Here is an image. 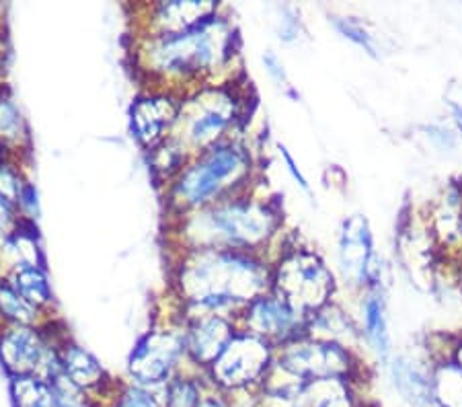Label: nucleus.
Listing matches in <instances>:
<instances>
[{"label": "nucleus", "mask_w": 462, "mask_h": 407, "mask_svg": "<svg viewBox=\"0 0 462 407\" xmlns=\"http://www.w3.org/2000/svg\"><path fill=\"white\" fill-rule=\"evenodd\" d=\"M249 161L235 144H220L208 151L206 157L191 167L179 183V194L189 204H202L208 198L226 188V181L241 180Z\"/></svg>", "instance_id": "obj_6"}, {"label": "nucleus", "mask_w": 462, "mask_h": 407, "mask_svg": "<svg viewBox=\"0 0 462 407\" xmlns=\"http://www.w3.org/2000/svg\"><path fill=\"white\" fill-rule=\"evenodd\" d=\"M173 111L169 109V103L162 99H146L138 101L132 107V128L136 130V134L144 143H152L154 138H159L161 130L165 128V124L171 120Z\"/></svg>", "instance_id": "obj_18"}, {"label": "nucleus", "mask_w": 462, "mask_h": 407, "mask_svg": "<svg viewBox=\"0 0 462 407\" xmlns=\"http://www.w3.org/2000/svg\"><path fill=\"white\" fill-rule=\"evenodd\" d=\"M384 368L401 402L409 407H436L434 395H431L430 360L413 358L409 354H394Z\"/></svg>", "instance_id": "obj_10"}, {"label": "nucleus", "mask_w": 462, "mask_h": 407, "mask_svg": "<svg viewBox=\"0 0 462 407\" xmlns=\"http://www.w3.org/2000/svg\"><path fill=\"white\" fill-rule=\"evenodd\" d=\"M60 362H62V368L69 379L80 387L83 391L99 387L103 383V368L93 354H88L83 347L70 346L66 347L62 356H60Z\"/></svg>", "instance_id": "obj_17"}, {"label": "nucleus", "mask_w": 462, "mask_h": 407, "mask_svg": "<svg viewBox=\"0 0 462 407\" xmlns=\"http://www.w3.org/2000/svg\"><path fill=\"white\" fill-rule=\"evenodd\" d=\"M431 395L436 407H462V366L452 356L431 360Z\"/></svg>", "instance_id": "obj_16"}, {"label": "nucleus", "mask_w": 462, "mask_h": 407, "mask_svg": "<svg viewBox=\"0 0 462 407\" xmlns=\"http://www.w3.org/2000/svg\"><path fill=\"white\" fill-rule=\"evenodd\" d=\"M6 368L11 370L14 376L32 375L33 370L42 365L43 350L37 338L32 331H13L5 338L3 347H0Z\"/></svg>", "instance_id": "obj_15"}, {"label": "nucleus", "mask_w": 462, "mask_h": 407, "mask_svg": "<svg viewBox=\"0 0 462 407\" xmlns=\"http://www.w3.org/2000/svg\"><path fill=\"white\" fill-rule=\"evenodd\" d=\"M273 360V344L249 331L236 333L222 356L212 365L214 383L225 391L255 389L265 379Z\"/></svg>", "instance_id": "obj_4"}, {"label": "nucleus", "mask_w": 462, "mask_h": 407, "mask_svg": "<svg viewBox=\"0 0 462 407\" xmlns=\"http://www.w3.org/2000/svg\"><path fill=\"white\" fill-rule=\"evenodd\" d=\"M263 64H265L267 72H270L275 80H280V83H282V80H286L284 64H282V60L273 54V51H267V54L263 56Z\"/></svg>", "instance_id": "obj_26"}, {"label": "nucleus", "mask_w": 462, "mask_h": 407, "mask_svg": "<svg viewBox=\"0 0 462 407\" xmlns=\"http://www.w3.org/2000/svg\"><path fill=\"white\" fill-rule=\"evenodd\" d=\"M198 286L196 301L208 309H220L233 302H249L272 288V273L265 265L249 255L216 254L199 264L196 273L188 280Z\"/></svg>", "instance_id": "obj_1"}, {"label": "nucleus", "mask_w": 462, "mask_h": 407, "mask_svg": "<svg viewBox=\"0 0 462 407\" xmlns=\"http://www.w3.org/2000/svg\"><path fill=\"white\" fill-rule=\"evenodd\" d=\"M280 151H282V157H284L286 165H288V173L294 177V181H298V185H300V188H302L304 191H309L310 188H309L307 177H304V175L300 173V169L296 167V162H294V159H292V154H290L284 146H280Z\"/></svg>", "instance_id": "obj_27"}, {"label": "nucleus", "mask_w": 462, "mask_h": 407, "mask_svg": "<svg viewBox=\"0 0 462 407\" xmlns=\"http://www.w3.org/2000/svg\"><path fill=\"white\" fill-rule=\"evenodd\" d=\"M212 222L230 243L243 247H255L273 235L278 227V214L267 204L230 202L212 212Z\"/></svg>", "instance_id": "obj_7"}, {"label": "nucleus", "mask_w": 462, "mask_h": 407, "mask_svg": "<svg viewBox=\"0 0 462 407\" xmlns=\"http://www.w3.org/2000/svg\"><path fill=\"white\" fill-rule=\"evenodd\" d=\"M114 407H161L159 402L144 389L132 387L117 397Z\"/></svg>", "instance_id": "obj_25"}, {"label": "nucleus", "mask_w": 462, "mask_h": 407, "mask_svg": "<svg viewBox=\"0 0 462 407\" xmlns=\"http://www.w3.org/2000/svg\"><path fill=\"white\" fill-rule=\"evenodd\" d=\"M296 407H360L354 383L344 379H319L304 384L294 399Z\"/></svg>", "instance_id": "obj_14"}, {"label": "nucleus", "mask_w": 462, "mask_h": 407, "mask_svg": "<svg viewBox=\"0 0 462 407\" xmlns=\"http://www.w3.org/2000/svg\"><path fill=\"white\" fill-rule=\"evenodd\" d=\"M275 362L302 381L344 379L354 383L360 365L349 347L315 338H296L284 344Z\"/></svg>", "instance_id": "obj_3"}, {"label": "nucleus", "mask_w": 462, "mask_h": 407, "mask_svg": "<svg viewBox=\"0 0 462 407\" xmlns=\"http://www.w3.org/2000/svg\"><path fill=\"white\" fill-rule=\"evenodd\" d=\"M272 291L309 319L331 302L335 276L315 251L292 249L280 259L272 273Z\"/></svg>", "instance_id": "obj_2"}, {"label": "nucleus", "mask_w": 462, "mask_h": 407, "mask_svg": "<svg viewBox=\"0 0 462 407\" xmlns=\"http://www.w3.org/2000/svg\"><path fill=\"white\" fill-rule=\"evenodd\" d=\"M14 291H17L23 299L29 302V305L40 307L50 302V284L46 273H43L42 268L37 265H25L21 268L17 273H14Z\"/></svg>", "instance_id": "obj_20"}, {"label": "nucleus", "mask_w": 462, "mask_h": 407, "mask_svg": "<svg viewBox=\"0 0 462 407\" xmlns=\"http://www.w3.org/2000/svg\"><path fill=\"white\" fill-rule=\"evenodd\" d=\"M202 393L189 381H175L167 387V407H198Z\"/></svg>", "instance_id": "obj_24"}, {"label": "nucleus", "mask_w": 462, "mask_h": 407, "mask_svg": "<svg viewBox=\"0 0 462 407\" xmlns=\"http://www.w3.org/2000/svg\"><path fill=\"white\" fill-rule=\"evenodd\" d=\"M87 407H91V405H87Z\"/></svg>", "instance_id": "obj_30"}, {"label": "nucleus", "mask_w": 462, "mask_h": 407, "mask_svg": "<svg viewBox=\"0 0 462 407\" xmlns=\"http://www.w3.org/2000/svg\"><path fill=\"white\" fill-rule=\"evenodd\" d=\"M181 352V342L171 333H151L130 356V373L140 384L167 383Z\"/></svg>", "instance_id": "obj_9"}, {"label": "nucleus", "mask_w": 462, "mask_h": 407, "mask_svg": "<svg viewBox=\"0 0 462 407\" xmlns=\"http://www.w3.org/2000/svg\"><path fill=\"white\" fill-rule=\"evenodd\" d=\"M0 310L13 317V319L23 321V323L32 321L35 315V307L29 305L23 296H21L9 284H0Z\"/></svg>", "instance_id": "obj_22"}, {"label": "nucleus", "mask_w": 462, "mask_h": 407, "mask_svg": "<svg viewBox=\"0 0 462 407\" xmlns=\"http://www.w3.org/2000/svg\"><path fill=\"white\" fill-rule=\"evenodd\" d=\"M335 27H337V32L347 37L349 42H354L356 46H360L368 51L370 56H378V43H376V37L372 35L366 27H364L360 21L356 19H337L335 21Z\"/></svg>", "instance_id": "obj_23"}, {"label": "nucleus", "mask_w": 462, "mask_h": 407, "mask_svg": "<svg viewBox=\"0 0 462 407\" xmlns=\"http://www.w3.org/2000/svg\"><path fill=\"white\" fill-rule=\"evenodd\" d=\"M198 407H230L226 402H222V399H216V397H202V402H199Z\"/></svg>", "instance_id": "obj_29"}, {"label": "nucleus", "mask_w": 462, "mask_h": 407, "mask_svg": "<svg viewBox=\"0 0 462 407\" xmlns=\"http://www.w3.org/2000/svg\"><path fill=\"white\" fill-rule=\"evenodd\" d=\"M255 407H296L294 402L290 399H282V397H272V395H263L261 393L259 402L255 403Z\"/></svg>", "instance_id": "obj_28"}, {"label": "nucleus", "mask_w": 462, "mask_h": 407, "mask_svg": "<svg viewBox=\"0 0 462 407\" xmlns=\"http://www.w3.org/2000/svg\"><path fill=\"white\" fill-rule=\"evenodd\" d=\"M247 329L270 344H288L298 338L296 331L307 329V319L282 301L278 294H261L247 305Z\"/></svg>", "instance_id": "obj_8"}, {"label": "nucleus", "mask_w": 462, "mask_h": 407, "mask_svg": "<svg viewBox=\"0 0 462 407\" xmlns=\"http://www.w3.org/2000/svg\"><path fill=\"white\" fill-rule=\"evenodd\" d=\"M362 333L380 365L386 366L394 356L393 339L389 329V310L383 286H372L362 296Z\"/></svg>", "instance_id": "obj_12"}, {"label": "nucleus", "mask_w": 462, "mask_h": 407, "mask_svg": "<svg viewBox=\"0 0 462 407\" xmlns=\"http://www.w3.org/2000/svg\"><path fill=\"white\" fill-rule=\"evenodd\" d=\"M339 270L346 284H352L360 291L372 286H383V265L374 251V236L368 220L362 214H354L344 220L339 231Z\"/></svg>", "instance_id": "obj_5"}, {"label": "nucleus", "mask_w": 462, "mask_h": 407, "mask_svg": "<svg viewBox=\"0 0 462 407\" xmlns=\"http://www.w3.org/2000/svg\"><path fill=\"white\" fill-rule=\"evenodd\" d=\"M230 116L220 109H208L191 124V138L198 143H208L226 130Z\"/></svg>", "instance_id": "obj_21"}, {"label": "nucleus", "mask_w": 462, "mask_h": 407, "mask_svg": "<svg viewBox=\"0 0 462 407\" xmlns=\"http://www.w3.org/2000/svg\"><path fill=\"white\" fill-rule=\"evenodd\" d=\"M208 17L202 21V25H196L188 32L175 33L167 37L161 46V58L169 69H199V66H208L214 62L216 46L212 42V35L208 32L210 25Z\"/></svg>", "instance_id": "obj_11"}, {"label": "nucleus", "mask_w": 462, "mask_h": 407, "mask_svg": "<svg viewBox=\"0 0 462 407\" xmlns=\"http://www.w3.org/2000/svg\"><path fill=\"white\" fill-rule=\"evenodd\" d=\"M13 407H54L51 405V391L46 379L25 375L14 376L11 383Z\"/></svg>", "instance_id": "obj_19"}, {"label": "nucleus", "mask_w": 462, "mask_h": 407, "mask_svg": "<svg viewBox=\"0 0 462 407\" xmlns=\"http://www.w3.org/2000/svg\"><path fill=\"white\" fill-rule=\"evenodd\" d=\"M236 331L233 325L222 317H210L199 323V328L191 333L189 352L196 362L204 366H212L222 356L228 344L233 342Z\"/></svg>", "instance_id": "obj_13"}]
</instances>
